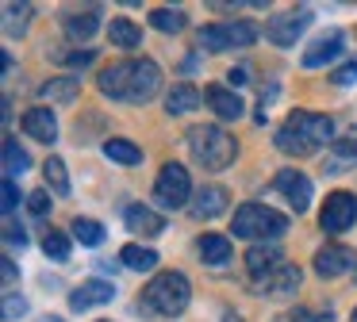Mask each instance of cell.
Here are the masks:
<instances>
[{
    "label": "cell",
    "instance_id": "obj_1",
    "mask_svg": "<svg viewBox=\"0 0 357 322\" xmlns=\"http://www.w3.org/2000/svg\"><path fill=\"white\" fill-rule=\"evenodd\" d=\"M104 96L112 100H127V104H146V100L158 96L162 89V69L158 61L150 58H139V61H116L108 66L100 77H96Z\"/></svg>",
    "mask_w": 357,
    "mask_h": 322
},
{
    "label": "cell",
    "instance_id": "obj_2",
    "mask_svg": "<svg viewBox=\"0 0 357 322\" xmlns=\"http://www.w3.org/2000/svg\"><path fill=\"white\" fill-rule=\"evenodd\" d=\"M334 142V119L319 112H292L277 130V150L292 153V158H307L319 146Z\"/></svg>",
    "mask_w": 357,
    "mask_h": 322
},
{
    "label": "cell",
    "instance_id": "obj_3",
    "mask_svg": "<svg viewBox=\"0 0 357 322\" xmlns=\"http://www.w3.org/2000/svg\"><path fill=\"white\" fill-rule=\"evenodd\" d=\"M188 299H192L188 276L173 273V268L169 273H158L154 280L146 284V291H142V303H146L154 314H165V319H177V314L188 307Z\"/></svg>",
    "mask_w": 357,
    "mask_h": 322
},
{
    "label": "cell",
    "instance_id": "obj_4",
    "mask_svg": "<svg viewBox=\"0 0 357 322\" xmlns=\"http://www.w3.org/2000/svg\"><path fill=\"white\" fill-rule=\"evenodd\" d=\"M188 150L204 169H227L238 158V142L223 127H196L188 130Z\"/></svg>",
    "mask_w": 357,
    "mask_h": 322
},
{
    "label": "cell",
    "instance_id": "obj_5",
    "mask_svg": "<svg viewBox=\"0 0 357 322\" xmlns=\"http://www.w3.org/2000/svg\"><path fill=\"white\" fill-rule=\"evenodd\" d=\"M288 230V219L280 211H273V207L265 204H242L238 211H234V238H250V242H273V238H280Z\"/></svg>",
    "mask_w": 357,
    "mask_h": 322
},
{
    "label": "cell",
    "instance_id": "obj_6",
    "mask_svg": "<svg viewBox=\"0 0 357 322\" xmlns=\"http://www.w3.org/2000/svg\"><path fill=\"white\" fill-rule=\"evenodd\" d=\"M154 196H158V204L162 207H185V204H192V181H188V169L185 165H177V161H169V165L158 173V181H154Z\"/></svg>",
    "mask_w": 357,
    "mask_h": 322
},
{
    "label": "cell",
    "instance_id": "obj_7",
    "mask_svg": "<svg viewBox=\"0 0 357 322\" xmlns=\"http://www.w3.org/2000/svg\"><path fill=\"white\" fill-rule=\"evenodd\" d=\"M357 222V196L354 192H331L323 204V215H319V227L326 234H342Z\"/></svg>",
    "mask_w": 357,
    "mask_h": 322
},
{
    "label": "cell",
    "instance_id": "obj_8",
    "mask_svg": "<svg viewBox=\"0 0 357 322\" xmlns=\"http://www.w3.org/2000/svg\"><path fill=\"white\" fill-rule=\"evenodd\" d=\"M311 15H315L311 8H288V12H277L269 23H265V35H269L273 46H292L296 38L307 31Z\"/></svg>",
    "mask_w": 357,
    "mask_h": 322
},
{
    "label": "cell",
    "instance_id": "obj_9",
    "mask_svg": "<svg viewBox=\"0 0 357 322\" xmlns=\"http://www.w3.org/2000/svg\"><path fill=\"white\" fill-rule=\"evenodd\" d=\"M273 188L288 199V207H292L296 215L311 207V181L300 173V169H280V173L273 176Z\"/></svg>",
    "mask_w": 357,
    "mask_h": 322
},
{
    "label": "cell",
    "instance_id": "obj_10",
    "mask_svg": "<svg viewBox=\"0 0 357 322\" xmlns=\"http://www.w3.org/2000/svg\"><path fill=\"white\" fill-rule=\"evenodd\" d=\"M342 46H346V31H338V27L323 31V35L311 38L307 50H303V69H319V66H326V61H334L342 54Z\"/></svg>",
    "mask_w": 357,
    "mask_h": 322
},
{
    "label": "cell",
    "instance_id": "obj_11",
    "mask_svg": "<svg viewBox=\"0 0 357 322\" xmlns=\"http://www.w3.org/2000/svg\"><path fill=\"white\" fill-rule=\"evenodd\" d=\"M354 265H357V257L346 250V245H338V242L323 245V250L315 253V273L319 276H342V273H349Z\"/></svg>",
    "mask_w": 357,
    "mask_h": 322
},
{
    "label": "cell",
    "instance_id": "obj_12",
    "mask_svg": "<svg viewBox=\"0 0 357 322\" xmlns=\"http://www.w3.org/2000/svg\"><path fill=\"white\" fill-rule=\"evenodd\" d=\"M123 222H127V230H135V234H146V238H158L165 230V219L154 211V207H146V204H131L123 211Z\"/></svg>",
    "mask_w": 357,
    "mask_h": 322
},
{
    "label": "cell",
    "instance_id": "obj_13",
    "mask_svg": "<svg viewBox=\"0 0 357 322\" xmlns=\"http://www.w3.org/2000/svg\"><path fill=\"white\" fill-rule=\"evenodd\" d=\"M204 100H208V107L219 115V119H242V115H246L242 96L231 92V89H223V84H211V89L204 92Z\"/></svg>",
    "mask_w": 357,
    "mask_h": 322
},
{
    "label": "cell",
    "instance_id": "obj_14",
    "mask_svg": "<svg viewBox=\"0 0 357 322\" xmlns=\"http://www.w3.org/2000/svg\"><path fill=\"white\" fill-rule=\"evenodd\" d=\"M357 165V130H349V135L334 138L331 142V153H326V173H346V169Z\"/></svg>",
    "mask_w": 357,
    "mask_h": 322
},
{
    "label": "cell",
    "instance_id": "obj_15",
    "mask_svg": "<svg viewBox=\"0 0 357 322\" xmlns=\"http://www.w3.org/2000/svg\"><path fill=\"white\" fill-rule=\"evenodd\" d=\"M116 299V288L108 280H85L77 291L70 296V307L73 311H89V307H100V303H112Z\"/></svg>",
    "mask_w": 357,
    "mask_h": 322
},
{
    "label": "cell",
    "instance_id": "obj_16",
    "mask_svg": "<svg viewBox=\"0 0 357 322\" xmlns=\"http://www.w3.org/2000/svg\"><path fill=\"white\" fill-rule=\"evenodd\" d=\"M280 257H284V253H280L277 245H265V242L250 245V253H246V268H250V276H254V280H261V276L277 273V268L284 265Z\"/></svg>",
    "mask_w": 357,
    "mask_h": 322
},
{
    "label": "cell",
    "instance_id": "obj_17",
    "mask_svg": "<svg viewBox=\"0 0 357 322\" xmlns=\"http://www.w3.org/2000/svg\"><path fill=\"white\" fill-rule=\"evenodd\" d=\"M24 135L39 138V142H54L58 138V119L50 107H27L24 112Z\"/></svg>",
    "mask_w": 357,
    "mask_h": 322
},
{
    "label": "cell",
    "instance_id": "obj_18",
    "mask_svg": "<svg viewBox=\"0 0 357 322\" xmlns=\"http://www.w3.org/2000/svg\"><path fill=\"white\" fill-rule=\"evenodd\" d=\"M188 211H192L196 219H215V215H223L227 211V188H219V184L200 188L192 196V204H188Z\"/></svg>",
    "mask_w": 357,
    "mask_h": 322
},
{
    "label": "cell",
    "instance_id": "obj_19",
    "mask_svg": "<svg viewBox=\"0 0 357 322\" xmlns=\"http://www.w3.org/2000/svg\"><path fill=\"white\" fill-rule=\"evenodd\" d=\"M300 265H280L277 273H269V276H261L257 280V291H269V296H288V291H296L300 288Z\"/></svg>",
    "mask_w": 357,
    "mask_h": 322
},
{
    "label": "cell",
    "instance_id": "obj_20",
    "mask_svg": "<svg viewBox=\"0 0 357 322\" xmlns=\"http://www.w3.org/2000/svg\"><path fill=\"white\" fill-rule=\"evenodd\" d=\"M77 96H81V81H77L73 73L50 77V81L39 89V100H50V104H73Z\"/></svg>",
    "mask_w": 357,
    "mask_h": 322
},
{
    "label": "cell",
    "instance_id": "obj_21",
    "mask_svg": "<svg viewBox=\"0 0 357 322\" xmlns=\"http://www.w3.org/2000/svg\"><path fill=\"white\" fill-rule=\"evenodd\" d=\"M100 27V8H85V12H70L66 15V35L73 43H89Z\"/></svg>",
    "mask_w": 357,
    "mask_h": 322
},
{
    "label": "cell",
    "instance_id": "obj_22",
    "mask_svg": "<svg viewBox=\"0 0 357 322\" xmlns=\"http://www.w3.org/2000/svg\"><path fill=\"white\" fill-rule=\"evenodd\" d=\"M196 250H200V261H204V265H227V261H231V238H223V234H204L200 242H196Z\"/></svg>",
    "mask_w": 357,
    "mask_h": 322
},
{
    "label": "cell",
    "instance_id": "obj_23",
    "mask_svg": "<svg viewBox=\"0 0 357 322\" xmlns=\"http://www.w3.org/2000/svg\"><path fill=\"white\" fill-rule=\"evenodd\" d=\"M196 107H200V92L192 84H173L165 92V112L169 115H185V112H196Z\"/></svg>",
    "mask_w": 357,
    "mask_h": 322
},
{
    "label": "cell",
    "instance_id": "obj_24",
    "mask_svg": "<svg viewBox=\"0 0 357 322\" xmlns=\"http://www.w3.org/2000/svg\"><path fill=\"white\" fill-rule=\"evenodd\" d=\"M108 38L119 46V50H135V46H142V27L131 20H112L108 23Z\"/></svg>",
    "mask_w": 357,
    "mask_h": 322
},
{
    "label": "cell",
    "instance_id": "obj_25",
    "mask_svg": "<svg viewBox=\"0 0 357 322\" xmlns=\"http://www.w3.org/2000/svg\"><path fill=\"white\" fill-rule=\"evenodd\" d=\"M104 158H108L112 165H139L142 150L135 142H127V138H108V142H104Z\"/></svg>",
    "mask_w": 357,
    "mask_h": 322
},
{
    "label": "cell",
    "instance_id": "obj_26",
    "mask_svg": "<svg viewBox=\"0 0 357 322\" xmlns=\"http://www.w3.org/2000/svg\"><path fill=\"white\" fill-rule=\"evenodd\" d=\"M43 181L54 196H66L70 192V173H66V161L62 158H47L43 161Z\"/></svg>",
    "mask_w": 357,
    "mask_h": 322
},
{
    "label": "cell",
    "instance_id": "obj_27",
    "mask_svg": "<svg viewBox=\"0 0 357 322\" xmlns=\"http://www.w3.org/2000/svg\"><path fill=\"white\" fill-rule=\"evenodd\" d=\"M119 257H123V265L127 268H135V273H150V268L158 265V253L154 250H146V245H123L119 250Z\"/></svg>",
    "mask_w": 357,
    "mask_h": 322
},
{
    "label": "cell",
    "instance_id": "obj_28",
    "mask_svg": "<svg viewBox=\"0 0 357 322\" xmlns=\"http://www.w3.org/2000/svg\"><path fill=\"white\" fill-rule=\"evenodd\" d=\"M150 23H154L158 31H165V35H177V31H185L188 15L181 12V8H154V12H150Z\"/></svg>",
    "mask_w": 357,
    "mask_h": 322
},
{
    "label": "cell",
    "instance_id": "obj_29",
    "mask_svg": "<svg viewBox=\"0 0 357 322\" xmlns=\"http://www.w3.org/2000/svg\"><path fill=\"white\" fill-rule=\"evenodd\" d=\"M200 46L204 50H211V54H219V50H231V31H227V23H208V27H200Z\"/></svg>",
    "mask_w": 357,
    "mask_h": 322
},
{
    "label": "cell",
    "instance_id": "obj_30",
    "mask_svg": "<svg viewBox=\"0 0 357 322\" xmlns=\"http://www.w3.org/2000/svg\"><path fill=\"white\" fill-rule=\"evenodd\" d=\"M31 165V158H27V150L16 142V138H4V169H8V181L16 173H24V169Z\"/></svg>",
    "mask_w": 357,
    "mask_h": 322
},
{
    "label": "cell",
    "instance_id": "obj_31",
    "mask_svg": "<svg viewBox=\"0 0 357 322\" xmlns=\"http://www.w3.org/2000/svg\"><path fill=\"white\" fill-rule=\"evenodd\" d=\"M31 20V4H4V35H20Z\"/></svg>",
    "mask_w": 357,
    "mask_h": 322
},
{
    "label": "cell",
    "instance_id": "obj_32",
    "mask_svg": "<svg viewBox=\"0 0 357 322\" xmlns=\"http://www.w3.org/2000/svg\"><path fill=\"white\" fill-rule=\"evenodd\" d=\"M73 238L81 245H100L104 242V227L96 219H73Z\"/></svg>",
    "mask_w": 357,
    "mask_h": 322
},
{
    "label": "cell",
    "instance_id": "obj_33",
    "mask_svg": "<svg viewBox=\"0 0 357 322\" xmlns=\"http://www.w3.org/2000/svg\"><path fill=\"white\" fill-rule=\"evenodd\" d=\"M43 253H47L50 261H66L70 257V238H66L62 230H47V238H43Z\"/></svg>",
    "mask_w": 357,
    "mask_h": 322
},
{
    "label": "cell",
    "instance_id": "obj_34",
    "mask_svg": "<svg viewBox=\"0 0 357 322\" xmlns=\"http://www.w3.org/2000/svg\"><path fill=\"white\" fill-rule=\"evenodd\" d=\"M227 31H231V46H254L257 43V23H250V20L227 23Z\"/></svg>",
    "mask_w": 357,
    "mask_h": 322
},
{
    "label": "cell",
    "instance_id": "obj_35",
    "mask_svg": "<svg viewBox=\"0 0 357 322\" xmlns=\"http://www.w3.org/2000/svg\"><path fill=\"white\" fill-rule=\"evenodd\" d=\"M27 211L31 215H50V192L47 188H39V192H27Z\"/></svg>",
    "mask_w": 357,
    "mask_h": 322
},
{
    "label": "cell",
    "instance_id": "obj_36",
    "mask_svg": "<svg viewBox=\"0 0 357 322\" xmlns=\"http://www.w3.org/2000/svg\"><path fill=\"white\" fill-rule=\"evenodd\" d=\"M20 314H27V299L16 296V291H8V296H4V319H20Z\"/></svg>",
    "mask_w": 357,
    "mask_h": 322
},
{
    "label": "cell",
    "instance_id": "obj_37",
    "mask_svg": "<svg viewBox=\"0 0 357 322\" xmlns=\"http://www.w3.org/2000/svg\"><path fill=\"white\" fill-rule=\"evenodd\" d=\"M331 81H334V84H357V58H354V61H346L342 69H334Z\"/></svg>",
    "mask_w": 357,
    "mask_h": 322
},
{
    "label": "cell",
    "instance_id": "obj_38",
    "mask_svg": "<svg viewBox=\"0 0 357 322\" xmlns=\"http://www.w3.org/2000/svg\"><path fill=\"white\" fill-rule=\"evenodd\" d=\"M4 242H8L12 250H16V245L24 250V245H27V234H24V227H16V222H4Z\"/></svg>",
    "mask_w": 357,
    "mask_h": 322
},
{
    "label": "cell",
    "instance_id": "obj_39",
    "mask_svg": "<svg viewBox=\"0 0 357 322\" xmlns=\"http://www.w3.org/2000/svg\"><path fill=\"white\" fill-rule=\"evenodd\" d=\"M0 192H4V199H0V204H4V211H12V207L20 204V188H16V181H4V188H0Z\"/></svg>",
    "mask_w": 357,
    "mask_h": 322
},
{
    "label": "cell",
    "instance_id": "obj_40",
    "mask_svg": "<svg viewBox=\"0 0 357 322\" xmlns=\"http://www.w3.org/2000/svg\"><path fill=\"white\" fill-rule=\"evenodd\" d=\"M227 81H231V84H246V81H250V69H246V66L227 69Z\"/></svg>",
    "mask_w": 357,
    "mask_h": 322
},
{
    "label": "cell",
    "instance_id": "obj_41",
    "mask_svg": "<svg viewBox=\"0 0 357 322\" xmlns=\"http://www.w3.org/2000/svg\"><path fill=\"white\" fill-rule=\"evenodd\" d=\"M292 322H331V314H307V311H296Z\"/></svg>",
    "mask_w": 357,
    "mask_h": 322
},
{
    "label": "cell",
    "instance_id": "obj_42",
    "mask_svg": "<svg viewBox=\"0 0 357 322\" xmlns=\"http://www.w3.org/2000/svg\"><path fill=\"white\" fill-rule=\"evenodd\" d=\"M16 265H12V257H4V288H12V284H16Z\"/></svg>",
    "mask_w": 357,
    "mask_h": 322
},
{
    "label": "cell",
    "instance_id": "obj_43",
    "mask_svg": "<svg viewBox=\"0 0 357 322\" xmlns=\"http://www.w3.org/2000/svg\"><path fill=\"white\" fill-rule=\"evenodd\" d=\"M93 61V50H81V54H70V66H89Z\"/></svg>",
    "mask_w": 357,
    "mask_h": 322
},
{
    "label": "cell",
    "instance_id": "obj_44",
    "mask_svg": "<svg viewBox=\"0 0 357 322\" xmlns=\"http://www.w3.org/2000/svg\"><path fill=\"white\" fill-rule=\"evenodd\" d=\"M219 322H242V319H238V314H234V311H227V314H223V319H219Z\"/></svg>",
    "mask_w": 357,
    "mask_h": 322
},
{
    "label": "cell",
    "instance_id": "obj_45",
    "mask_svg": "<svg viewBox=\"0 0 357 322\" xmlns=\"http://www.w3.org/2000/svg\"><path fill=\"white\" fill-rule=\"evenodd\" d=\"M39 322H62V319H54V314H47V319H39Z\"/></svg>",
    "mask_w": 357,
    "mask_h": 322
},
{
    "label": "cell",
    "instance_id": "obj_46",
    "mask_svg": "<svg viewBox=\"0 0 357 322\" xmlns=\"http://www.w3.org/2000/svg\"><path fill=\"white\" fill-rule=\"evenodd\" d=\"M354 322H357V307H354Z\"/></svg>",
    "mask_w": 357,
    "mask_h": 322
},
{
    "label": "cell",
    "instance_id": "obj_47",
    "mask_svg": "<svg viewBox=\"0 0 357 322\" xmlns=\"http://www.w3.org/2000/svg\"><path fill=\"white\" fill-rule=\"evenodd\" d=\"M354 276H357V268H354Z\"/></svg>",
    "mask_w": 357,
    "mask_h": 322
}]
</instances>
